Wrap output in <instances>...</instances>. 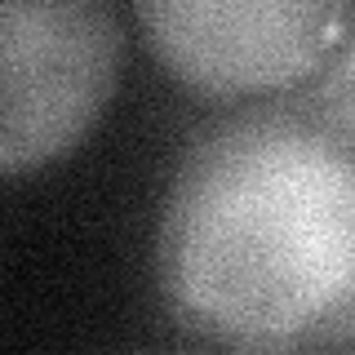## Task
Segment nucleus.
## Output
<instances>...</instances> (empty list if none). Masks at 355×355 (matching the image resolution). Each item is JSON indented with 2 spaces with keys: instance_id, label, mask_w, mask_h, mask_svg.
Returning <instances> with one entry per match:
<instances>
[{
  "instance_id": "f257e3e1",
  "label": "nucleus",
  "mask_w": 355,
  "mask_h": 355,
  "mask_svg": "<svg viewBox=\"0 0 355 355\" xmlns=\"http://www.w3.org/2000/svg\"><path fill=\"white\" fill-rule=\"evenodd\" d=\"M169 315L240 355H288L355 311V155L324 125L244 111L196 133L155 231Z\"/></svg>"
},
{
  "instance_id": "f03ea898",
  "label": "nucleus",
  "mask_w": 355,
  "mask_h": 355,
  "mask_svg": "<svg viewBox=\"0 0 355 355\" xmlns=\"http://www.w3.org/2000/svg\"><path fill=\"white\" fill-rule=\"evenodd\" d=\"M125 31L94 0L0 5V164L22 173L71 151L107 107Z\"/></svg>"
},
{
  "instance_id": "7ed1b4c3",
  "label": "nucleus",
  "mask_w": 355,
  "mask_h": 355,
  "mask_svg": "<svg viewBox=\"0 0 355 355\" xmlns=\"http://www.w3.org/2000/svg\"><path fill=\"white\" fill-rule=\"evenodd\" d=\"M138 22L182 85L214 98L293 85L347 36V5L284 0H164L138 5Z\"/></svg>"
},
{
  "instance_id": "20e7f679",
  "label": "nucleus",
  "mask_w": 355,
  "mask_h": 355,
  "mask_svg": "<svg viewBox=\"0 0 355 355\" xmlns=\"http://www.w3.org/2000/svg\"><path fill=\"white\" fill-rule=\"evenodd\" d=\"M315 111H320V125L355 155V18L338 44V53L329 58L324 76H320Z\"/></svg>"
},
{
  "instance_id": "39448f33",
  "label": "nucleus",
  "mask_w": 355,
  "mask_h": 355,
  "mask_svg": "<svg viewBox=\"0 0 355 355\" xmlns=\"http://www.w3.org/2000/svg\"><path fill=\"white\" fill-rule=\"evenodd\" d=\"M164 355H169V351H164Z\"/></svg>"
}]
</instances>
